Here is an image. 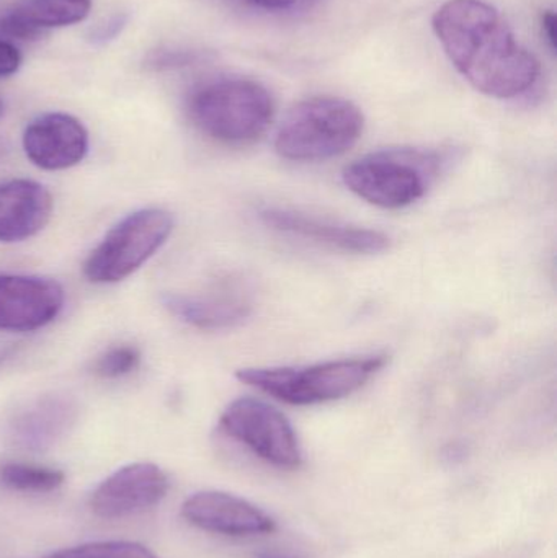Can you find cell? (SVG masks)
Masks as SVG:
<instances>
[{"instance_id": "6da1fadb", "label": "cell", "mask_w": 557, "mask_h": 558, "mask_svg": "<svg viewBox=\"0 0 557 558\" xmlns=\"http://www.w3.org/2000/svg\"><path fill=\"white\" fill-rule=\"evenodd\" d=\"M434 29L451 64L481 94L509 100L538 81L535 56L484 0H448L435 12Z\"/></svg>"}, {"instance_id": "7a4b0ae2", "label": "cell", "mask_w": 557, "mask_h": 558, "mask_svg": "<svg viewBox=\"0 0 557 558\" xmlns=\"http://www.w3.org/2000/svg\"><path fill=\"white\" fill-rule=\"evenodd\" d=\"M386 354L327 361L313 366L245 367L241 383L290 405H317L352 396L388 364Z\"/></svg>"}, {"instance_id": "3957f363", "label": "cell", "mask_w": 557, "mask_h": 558, "mask_svg": "<svg viewBox=\"0 0 557 558\" xmlns=\"http://www.w3.org/2000/svg\"><path fill=\"white\" fill-rule=\"evenodd\" d=\"M193 124L229 146H244L264 136L275 114L267 87L251 78H219L196 88L189 98Z\"/></svg>"}, {"instance_id": "277c9868", "label": "cell", "mask_w": 557, "mask_h": 558, "mask_svg": "<svg viewBox=\"0 0 557 558\" xmlns=\"http://www.w3.org/2000/svg\"><path fill=\"white\" fill-rule=\"evenodd\" d=\"M363 113L339 97H313L288 111L278 128L275 149L293 162H319L342 156L363 133Z\"/></svg>"}, {"instance_id": "5b68a950", "label": "cell", "mask_w": 557, "mask_h": 558, "mask_svg": "<svg viewBox=\"0 0 557 558\" xmlns=\"http://www.w3.org/2000/svg\"><path fill=\"white\" fill-rule=\"evenodd\" d=\"M447 157L437 150L386 149L368 154L343 169L347 189L370 205L401 209L427 193Z\"/></svg>"}, {"instance_id": "8992f818", "label": "cell", "mask_w": 557, "mask_h": 558, "mask_svg": "<svg viewBox=\"0 0 557 558\" xmlns=\"http://www.w3.org/2000/svg\"><path fill=\"white\" fill-rule=\"evenodd\" d=\"M172 231V215L164 209H141L126 216L90 252L84 277L95 284L123 281L162 248Z\"/></svg>"}, {"instance_id": "52a82bcc", "label": "cell", "mask_w": 557, "mask_h": 558, "mask_svg": "<svg viewBox=\"0 0 557 558\" xmlns=\"http://www.w3.org/2000/svg\"><path fill=\"white\" fill-rule=\"evenodd\" d=\"M219 426L229 438L275 468L298 469L303 464L300 439L290 420L262 400L251 397L234 400L222 412Z\"/></svg>"}, {"instance_id": "ba28073f", "label": "cell", "mask_w": 557, "mask_h": 558, "mask_svg": "<svg viewBox=\"0 0 557 558\" xmlns=\"http://www.w3.org/2000/svg\"><path fill=\"white\" fill-rule=\"evenodd\" d=\"M170 482L159 465L134 462L105 478L90 495V510L104 520L134 517L159 505Z\"/></svg>"}, {"instance_id": "9c48e42d", "label": "cell", "mask_w": 557, "mask_h": 558, "mask_svg": "<svg viewBox=\"0 0 557 558\" xmlns=\"http://www.w3.org/2000/svg\"><path fill=\"white\" fill-rule=\"evenodd\" d=\"M77 420L71 397L46 393L13 410L2 423V438L20 451L45 452L58 445Z\"/></svg>"}, {"instance_id": "30bf717a", "label": "cell", "mask_w": 557, "mask_h": 558, "mask_svg": "<svg viewBox=\"0 0 557 558\" xmlns=\"http://www.w3.org/2000/svg\"><path fill=\"white\" fill-rule=\"evenodd\" d=\"M64 289L55 279L0 275V330L35 331L56 320L64 307Z\"/></svg>"}, {"instance_id": "8fae6325", "label": "cell", "mask_w": 557, "mask_h": 558, "mask_svg": "<svg viewBox=\"0 0 557 558\" xmlns=\"http://www.w3.org/2000/svg\"><path fill=\"white\" fill-rule=\"evenodd\" d=\"M90 146L87 128L69 113H45L23 133L26 157L43 170H65L85 159Z\"/></svg>"}, {"instance_id": "7c38bea8", "label": "cell", "mask_w": 557, "mask_h": 558, "mask_svg": "<svg viewBox=\"0 0 557 558\" xmlns=\"http://www.w3.org/2000/svg\"><path fill=\"white\" fill-rule=\"evenodd\" d=\"M261 218L274 231L306 239L347 254L375 255L391 247V239L383 232L339 225L290 209H265L261 213Z\"/></svg>"}, {"instance_id": "4fadbf2b", "label": "cell", "mask_w": 557, "mask_h": 558, "mask_svg": "<svg viewBox=\"0 0 557 558\" xmlns=\"http://www.w3.org/2000/svg\"><path fill=\"white\" fill-rule=\"evenodd\" d=\"M182 517L192 526L222 536L271 534L277 523L270 514L244 498L225 492H199L183 504Z\"/></svg>"}, {"instance_id": "5bb4252c", "label": "cell", "mask_w": 557, "mask_h": 558, "mask_svg": "<svg viewBox=\"0 0 557 558\" xmlns=\"http://www.w3.org/2000/svg\"><path fill=\"white\" fill-rule=\"evenodd\" d=\"M164 307L185 324L199 330H226L247 320L252 314L251 298L245 289L225 288L206 294H177L162 298Z\"/></svg>"}, {"instance_id": "9a60e30c", "label": "cell", "mask_w": 557, "mask_h": 558, "mask_svg": "<svg viewBox=\"0 0 557 558\" xmlns=\"http://www.w3.org/2000/svg\"><path fill=\"white\" fill-rule=\"evenodd\" d=\"M52 215V196L41 183L12 180L0 185V242L26 241L45 229Z\"/></svg>"}, {"instance_id": "2e32d148", "label": "cell", "mask_w": 557, "mask_h": 558, "mask_svg": "<svg viewBox=\"0 0 557 558\" xmlns=\"http://www.w3.org/2000/svg\"><path fill=\"white\" fill-rule=\"evenodd\" d=\"M90 10L92 0H22L7 13L45 35L48 29L84 22Z\"/></svg>"}, {"instance_id": "e0dca14e", "label": "cell", "mask_w": 557, "mask_h": 558, "mask_svg": "<svg viewBox=\"0 0 557 558\" xmlns=\"http://www.w3.org/2000/svg\"><path fill=\"white\" fill-rule=\"evenodd\" d=\"M64 472L25 462L0 464V485L20 494H49L64 484Z\"/></svg>"}, {"instance_id": "ac0fdd59", "label": "cell", "mask_w": 557, "mask_h": 558, "mask_svg": "<svg viewBox=\"0 0 557 558\" xmlns=\"http://www.w3.org/2000/svg\"><path fill=\"white\" fill-rule=\"evenodd\" d=\"M45 558H160L150 553L147 547L124 541H108V543H92L71 549L58 550Z\"/></svg>"}, {"instance_id": "d6986e66", "label": "cell", "mask_w": 557, "mask_h": 558, "mask_svg": "<svg viewBox=\"0 0 557 558\" xmlns=\"http://www.w3.org/2000/svg\"><path fill=\"white\" fill-rule=\"evenodd\" d=\"M140 364L141 351L131 344H121L101 354L95 363L94 371L104 379H118L134 373Z\"/></svg>"}, {"instance_id": "ffe728a7", "label": "cell", "mask_w": 557, "mask_h": 558, "mask_svg": "<svg viewBox=\"0 0 557 558\" xmlns=\"http://www.w3.org/2000/svg\"><path fill=\"white\" fill-rule=\"evenodd\" d=\"M199 54L196 51H186V49L160 48L150 51L144 59V65L150 71H170V69L186 68L195 64Z\"/></svg>"}, {"instance_id": "44dd1931", "label": "cell", "mask_w": 557, "mask_h": 558, "mask_svg": "<svg viewBox=\"0 0 557 558\" xmlns=\"http://www.w3.org/2000/svg\"><path fill=\"white\" fill-rule=\"evenodd\" d=\"M128 20H130L128 13H114L110 19L104 20L95 28L90 29L87 36L88 41L94 46L108 45V43L113 41L123 33V29L126 28Z\"/></svg>"}, {"instance_id": "7402d4cb", "label": "cell", "mask_w": 557, "mask_h": 558, "mask_svg": "<svg viewBox=\"0 0 557 558\" xmlns=\"http://www.w3.org/2000/svg\"><path fill=\"white\" fill-rule=\"evenodd\" d=\"M22 54L13 43L0 39V78L10 77L19 72Z\"/></svg>"}, {"instance_id": "603a6c76", "label": "cell", "mask_w": 557, "mask_h": 558, "mask_svg": "<svg viewBox=\"0 0 557 558\" xmlns=\"http://www.w3.org/2000/svg\"><path fill=\"white\" fill-rule=\"evenodd\" d=\"M543 32H545L546 39H548L552 49L556 48V15L553 12H546L543 15Z\"/></svg>"}, {"instance_id": "cb8c5ba5", "label": "cell", "mask_w": 557, "mask_h": 558, "mask_svg": "<svg viewBox=\"0 0 557 558\" xmlns=\"http://www.w3.org/2000/svg\"><path fill=\"white\" fill-rule=\"evenodd\" d=\"M245 2L252 3V5L255 7H261V9L281 10L293 5L296 0H245Z\"/></svg>"}, {"instance_id": "d4e9b609", "label": "cell", "mask_w": 557, "mask_h": 558, "mask_svg": "<svg viewBox=\"0 0 557 558\" xmlns=\"http://www.w3.org/2000/svg\"><path fill=\"white\" fill-rule=\"evenodd\" d=\"M257 558H291V557L281 556V554H277V553H261V554H258Z\"/></svg>"}, {"instance_id": "484cf974", "label": "cell", "mask_w": 557, "mask_h": 558, "mask_svg": "<svg viewBox=\"0 0 557 558\" xmlns=\"http://www.w3.org/2000/svg\"><path fill=\"white\" fill-rule=\"evenodd\" d=\"M3 113V101L2 98H0V117H2Z\"/></svg>"}]
</instances>
